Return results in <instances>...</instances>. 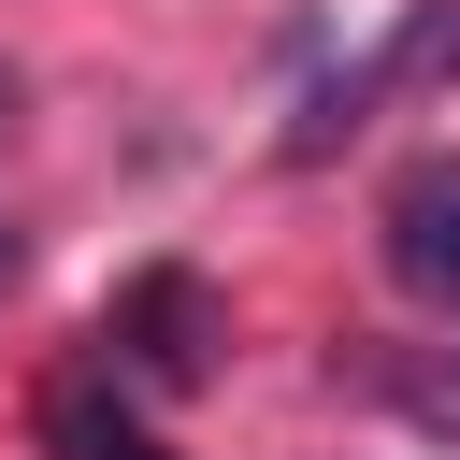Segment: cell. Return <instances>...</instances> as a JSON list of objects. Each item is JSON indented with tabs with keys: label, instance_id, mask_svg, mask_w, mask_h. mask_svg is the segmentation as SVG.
Wrapping results in <instances>:
<instances>
[{
	"label": "cell",
	"instance_id": "4",
	"mask_svg": "<svg viewBox=\"0 0 460 460\" xmlns=\"http://www.w3.org/2000/svg\"><path fill=\"white\" fill-rule=\"evenodd\" d=\"M43 446H58V460H172V446H158V431H144V417L101 388V374L43 388Z\"/></svg>",
	"mask_w": 460,
	"mask_h": 460
},
{
	"label": "cell",
	"instance_id": "2",
	"mask_svg": "<svg viewBox=\"0 0 460 460\" xmlns=\"http://www.w3.org/2000/svg\"><path fill=\"white\" fill-rule=\"evenodd\" d=\"M402 86H460V0H402V14H388V43H374L345 86H316V115L288 129V158H331V144H345L374 101H402Z\"/></svg>",
	"mask_w": 460,
	"mask_h": 460
},
{
	"label": "cell",
	"instance_id": "1",
	"mask_svg": "<svg viewBox=\"0 0 460 460\" xmlns=\"http://www.w3.org/2000/svg\"><path fill=\"white\" fill-rule=\"evenodd\" d=\"M101 359H115V374H144V388H201V374H216V288H201L187 259L129 273V288H115V316H101Z\"/></svg>",
	"mask_w": 460,
	"mask_h": 460
},
{
	"label": "cell",
	"instance_id": "3",
	"mask_svg": "<svg viewBox=\"0 0 460 460\" xmlns=\"http://www.w3.org/2000/svg\"><path fill=\"white\" fill-rule=\"evenodd\" d=\"M388 259H402V288L460 302V158H417L388 187Z\"/></svg>",
	"mask_w": 460,
	"mask_h": 460
}]
</instances>
